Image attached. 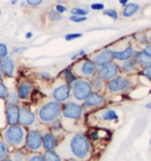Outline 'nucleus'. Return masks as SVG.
Masks as SVG:
<instances>
[{
  "mask_svg": "<svg viewBox=\"0 0 151 161\" xmlns=\"http://www.w3.org/2000/svg\"><path fill=\"white\" fill-rule=\"evenodd\" d=\"M132 39L136 43L138 46H145L146 44H149V38H148V35H146V31H142V32H137L132 36Z\"/></svg>",
  "mask_w": 151,
  "mask_h": 161,
  "instance_id": "bb28decb",
  "label": "nucleus"
},
{
  "mask_svg": "<svg viewBox=\"0 0 151 161\" xmlns=\"http://www.w3.org/2000/svg\"><path fill=\"white\" fill-rule=\"evenodd\" d=\"M59 77L65 82L66 84H69L70 86H72V83L78 78V77L75 75V72L72 71V68H71V66H67V68H65L64 70L61 71Z\"/></svg>",
  "mask_w": 151,
  "mask_h": 161,
  "instance_id": "393cba45",
  "label": "nucleus"
},
{
  "mask_svg": "<svg viewBox=\"0 0 151 161\" xmlns=\"http://www.w3.org/2000/svg\"><path fill=\"white\" fill-rule=\"evenodd\" d=\"M90 8L93 11H103L105 10V6H104V4H102V3H95V4H91Z\"/></svg>",
  "mask_w": 151,
  "mask_h": 161,
  "instance_id": "c03bdc74",
  "label": "nucleus"
},
{
  "mask_svg": "<svg viewBox=\"0 0 151 161\" xmlns=\"http://www.w3.org/2000/svg\"><path fill=\"white\" fill-rule=\"evenodd\" d=\"M61 107L63 104L57 102L53 98H44L37 107V119L38 123L43 126H49L52 121L59 119L61 115Z\"/></svg>",
  "mask_w": 151,
  "mask_h": 161,
  "instance_id": "7ed1b4c3",
  "label": "nucleus"
},
{
  "mask_svg": "<svg viewBox=\"0 0 151 161\" xmlns=\"http://www.w3.org/2000/svg\"><path fill=\"white\" fill-rule=\"evenodd\" d=\"M118 1H119V5H122L123 7H124V6H126L128 4H129L130 0H118Z\"/></svg>",
  "mask_w": 151,
  "mask_h": 161,
  "instance_id": "49530a36",
  "label": "nucleus"
},
{
  "mask_svg": "<svg viewBox=\"0 0 151 161\" xmlns=\"http://www.w3.org/2000/svg\"><path fill=\"white\" fill-rule=\"evenodd\" d=\"M71 15H81V17H87L89 10L86 7H73L70 11Z\"/></svg>",
  "mask_w": 151,
  "mask_h": 161,
  "instance_id": "473e14b6",
  "label": "nucleus"
},
{
  "mask_svg": "<svg viewBox=\"0 0 151 161\" xmlns=\"http://www.w3.org/2000/svg\"><path fill=\"white\" fill-rule=\"evenodd\" d=\"M89 80H90L93 92H103L104 94L106 91V82L102 80L97 74L95 76H92L91 78H89Z\"/></svg>",
  "mask_w": 151,
  "mask_h": 161,
  "instance_id": "4be33fe9",
  "label": "nucleus"
},
{
  "mask_svg": "<svg viewBox=\"0 0 151 161\" xmlns=\"http://www.w3.org/2000/svg\"><path fill=\"white\" fill-rule=\"evenodd\" d=\"M5 102L10 103V104H18V106L21 104V100L19 98V95L15 90V88L8 91V95H7V98L5 100Z\"/></svg>",
  "mask_w": 151,
  "mask_h": 161,
  "instance_id": "c85d7f7f",
  "label": "nucleus"
},
{
  "mask_svg": "<svg viewBox=\"0 0 151 161\" xmlns=\"http://www.w3.org/2000/svg\"><path fill=\"white\" fill-rule=\"evenodd\" d=\"M85 113V109L81 102L71 100L64 103L61 107L60 119L63 121L65 131H77V123H79L84 119Z\"/></svg>",
  "mask_w": 151,
  "mask_h": 161,
  "instance_id": "f03ea898",
  "label": "nucleus"
},
{
  "mask_svg": "<svg viewBox=\"0 0 151 161\" xmlns=\"http://www.w3.org/2000/svg\"><path fill=\"white\" fill-rule=\"evenodd\" d=\"M0 69L6 78H15L17 77V64L13 57L6 56L0 59Z\"/></svg>",
  "mask_w": 151,
  "mask_h": 161,
  "instance_id": "f3484780",
  "label": "nucleus"
},
{
  "mask_svg": "<svg viewBox=\"0 0 151 161\" xmlns=\"http://www.w3.org/2000/svg\"><path fill=\"white\" fill-rule=\"evenodd\" d=\"M50 130H52L53 133H55L57 135H59V134H66L65 129H64V125H63V121H61V119L59 117V119H55V121H52L49 126H46ZM60 137H64V136L59 135Z\"/></svg>",
  "mask_w": 151,
  "mask_h": 161,
  "instance_id": "a878e982",
  "label": "nucleus"
},
{
  "mask_svg": "<svg viewBox=\"0 0 151 161\" xmlns=\"http://www.w3.org/2000/svg\"><path fill=\"white\" fill-rule=\"evenodd\" d=\"M89 58L96 64L97 68H98V66L104 65V64H107V63H110V62H113L112 50H111L110 46L103 47V49H101V50L93 52Z\"/></svg>",
  "mask_w": 151,
  "mask_h": 161,
  "instance_id": "dca6fc26",
  "label": "nucleus"
},
{
  "mask_svg": "<svg viewBox=\"0 0 151 161\" xmlns=\"http://www.w3.org/2000/svg\"><path fill=\"white\" fill-rule=\"evenodd\" d=\"M10 152H11V148L7 146V143L0 136V161L7 159L10 156Z\"/></svg>",
  "mask_w": 151,
  "mask_h": 161,
  "instance_id": "c756f323",
  "label": "nucleus"
},
{
  "mask_svg": "<svg viewBox=\"0 0 151 161\" xmlns=\"http://www.w3.org/2000/svg\"><path fill=\"white\" fill-rule=\"evenodd\" d=\"M92 86L89 80L86 78H77L71 86V94H72V100L77 102H83L89 95H91Z\"/></svg>",
  "mask_w": 151,
  "mask_h": 161,
  "instance_id": "1a4fd4ad",
  "label": "nucleus"
},
{
  "mask_svg": "<svg viewBox=\"0 0 151 161\" xmlns=\"http://www.w3.org/2000/svg\"><path fill=\"white\" fill-rule=\"evenodd\" d=\"M38 123L37 114L29 104H20L19 107V123L20 126L25 127L26 129L35 128Z\"/></svg>",
  "mask_w": 151,
  "mask_h": 161,
  "instance_id": "9b49d317",
  "label": "nucleus"
},
{
  "mask_svg": "<svg viewBox=\"0 0 151 161\" xmlns=\"http://www.w3.org/2000/svg\"><path fill=\"white\" fill-rule=\"evenodd\" d=\"M70 21H72V23H84V21H86L87 20V17H81V15H71L70 17Z\"/></svg>",
  "mask_w": 151,
  "mask_h": 161,
  "instance_id": "79ce46f5",
  "label": "nucleus"
},
{
  "mask_svg": "<svg viewBox=\"0 0 151 161\" xmlns=\"http://www.w3.org/2000/svg\"><path fill=\"white\" fill-rule=\"evenodd\" d=\"M146 35H148V38H149V43L151 44V30L146 31Z\"/></svg>",
  "mask_w": 151,
  "mask_h": 161,
  "instance_id": "09e8293b",
  "label": "nucleus"
},
{
  "mask_svg": "<svg viewBox=\"0 0 151 161\" xmlns=\"http://www.w3.org/2000/svg\"><path fill=\"white\" fill-rule=\"evenodd\" d=\"M123 46H110L112 50V56H113V60L115 62H123L129 58L133 57V52L136 50L135 44H133V39H124L123 40Z\"/></svg>",
  "mask_w": 151,
  "mask_h": 161,
  "instance_id": "9d476101",
  "label": "nucleus"
},
{
  "mask_svg": "<svg viewBox=\"0 0 151 161\" xmlns=\"http://www.w3.org/2000/svg\"><path fill=\"white\" fill-rule=\"evenodd\" d=\"M103 14L111 18L112 20H118L119 19V14L115 8H107V10H103Z\"/></svg>",
  "mask_w": 151,
  "mask_h": 161,
  "instance_id": "c9c22d12",
  "label": "nucleus"
},
{
  "mask_svg": "<svg viewBox=\"0 0 151 161\" xmlns=\"http://www.w3.org/2000/svg\"><path fill=\"white\" fill-rule=\"evenodd\" d=\"M19 107L18 104H10L5 102V120L6 125H18L19 123Z\"/></svg>",
  "mask_w": 151,
  "mask_h": 161,
  "instance_id": "6ab92c4d",
  "label": "nucleus"
},
{
  "mask_svg": "<svg viewBox=\"0 0 151 161\" xmlns=\"http://www.w3.org/2000/svg\"><path fill=\"white\" fill-rule=\"evenodd\" d=\"M4 78H5V76H4L3 71H1V69H0V80H4Z\"/></svg>",
  "mask_w": 151,
  "mask_h": 161,
  "instance_id": "3c124183",
  "label": "nucleus"
},
{
  "mask_svg": "<svg viewBox=\"0 0 151 161\" xmlns=\"http://www.w3.org/2000/svg\"><path fill=\"white\" fill-rule=\"evenodd\" d=\"M0 15H1V10H0Z\"/></svg>",
  "mask_w": 151,
  "mask_h": 161,
  "instance_id": "bf43d9fd",
  "label": "nucleus"
},
{
  "mask_svg": "<svg viewBox=\"0 0 151 161\" xmlns=\"http://www.w3.org/2000/svg\"><path fill=\"white\" fill-rule=\"evenodd\" d=\"M10 50H8V46L6 45L5 43H1L0 42V59L1 58H5L6 56H8Z\"/></svg>",
  "mask_w": 151,
  "mask_h": 161,
  "instance_id": "ea45409f",
  "label": "nucleus"
},
{
  "mask_svg": "<svg viewBox=\"0 0 151 161\" xmlns=\"http://www.w3.org/2000/svg\"><path fill=\"white\" fill-rule=\"evenodd\" d=\"M34 83L32 80H27V78H20L18 80V83L15 84V90L18 92L21 102L30 101L33 92H34Z\"/></svg>",
  "mask_w": 151,
  "mask_h": 161,
  "instance_id": "4468645a",
  "label": "nucleus"
},
{
  "mask_svg": "<svg viewBox=\"0 0 151 161\" xmlns=\"http://www.w3.org/2000/svg\"><path fill=\"white\" fill-rule=\"evenodd\" d=\"M64 1H65V0H55V3H57V4H63Z\"/></svg>",
  "mask_w": 151,
  "mask_h": 161,
  "instance_id": "5fc2aeb1",
  "label": "nucleus"
},
{
  "mask_svg": "<svg viewBox=\"0 0 151 161\" xmlns=\"http://www.w3.org/2000/svg\"><path fill=\"white\" fill-rule=\"evenodd\" d=\"M26 161H45L43 153H30Z\"/></svg>",
  "mask_w": 151,
  "mask_h": 161,
  "instance_id": "58836bf2",
  "label": "nucleus"
},
{
  "mask_svg": "<svg viewBox=\"0 0 151 161\" xmlns=\"http://www.w3.org/2000/svg\"><path fill=\"white\" fill-rule=\"evenodd\" d=\"M43 131V148L44 151H57L63 137L57 135L46 127Z\"/></svg>",
  "mask_w": 151,
  "mask_h": 161,
  "instance_id": "2eb2a0df",
  "label": "nucleus"
},
{
  "mask_svg": "<svg viewBox=\"0 0 151 161\" xmlns=\"http://www.w3.org/2000/svg\"><path fill=\"white\" fill-rule=\"evenodd\" d=\"M29 151L25 147L23 148H15V149H11L10 152V158L11 161H26L27 156H29Z\"/></svg>",
  "mask_w": 151,
  "mask_h": 161,
  "instance_id": "5701e85b",
  "label": "nucleus"
},
{
  "mask_svg": "<svg viewBox=\"0 0 151 161\" xmlns=\"http://www.w3.org/2000/svg\"><path fill=\"white\" fill-rule=\"evenodd\" d=\"M8 86L5 84L4 80H0V100L5 101L7 98V95H8Z\"/></svg>",
  "mask_w": 151,
  "mask_h": 161,
  "instance_id": "72a5a7b5",
  "label": "nucleus"
},
{
  "mask_svg": "<svg viewBox=\"0 0 151 161\" xmlns=\"http://www.w3.org/2000/svg\"><path fill=\"white\" fill-rule=\"evenodd\" d=\"M26 1V6H29L31 8H38L40 7L45 0H25Z\"/></svg>",
  "mask_w": 151,
  "mask_h": 161,
  "instance_id": "4c0bfd02",
  "label": "nucleus"
},
{
  "mask_svg": "<svg viewBox=\"0 0 151 161\" xmlns=\"http://www.w3.org/2000/svg\"><path fill=\"white\" fill-rule=\"evenodd\" d=\"M51 98L55 100L61 104L72 100V94H71V86L66 84L60 77H57V80H52L50 90Z\"/></svg>",
  "mask_w": 151,
  "mask_h": 161,
  "instance_id": "423d86ee",
  "label": "nucleus"
},
{
  "mask_svg": "<svg viewBox=\"0 0 151 161\" xmlns=\"http://www.w3.org/2000/svg\"><path fill=\"white\" fill-rule=\"evenodd\" d=\"M97 75L101 77L103 80L109 82V80L116 78L118 75H121V69L117 62H110L107 64H104L97 68Z\"/></svg>",
  "mask_w": 151,
  "mask_h": 161,
  "instance_id": "ddd939ff",
  "label": "nucleus"
},
{
  "mask_svg": "<svg viewBox=\"0 0 151 161\" xmlns=\"http://www.w3.org/2000/svg\"><path fill=\"white\" fill-rule=\"evenodd\" d=\"M25 148L29 151V153H43V131L39 128L27 129Z\"/></svg>",
  "mask_w": 151,
  "mask_h": 161,
  "instance_id": "6e6552de",
  "label": "nucleus"
},
{
  "mask_svg": "<svg viewBox=\"0 0 151 161\" xmlns=\"http://www.w3.org/2000/svg\"><path fill=\"white\" fill-rule=\"evenodd\" d=\"M26 134L27 129L20 125H12V126L6 125L5 128L0 131V136L11 149L25 147Z\"/></svg>",
  "mask_w": 151,
  "mask_h": 161,
  "instance_id": "20e7f679",
  "label": "nucleus"
},
{
  "mask_svg": "<svg viewBox=\"0 0 151 161\" xmlns=\"http://www.w3.org/2000/svg\"><path fill=\"white\" fill-rule=\"evenodd\" d=\"M106 103H107V98L105 94L103 92H92L81 102L85 111H96L98 109L104 108Z\"/></svg>",
  "mask_w": 151,
  "mask_h": 161,
  "instance_id": "f8f14e48",
  "label": "nucleus"
},
{
  "mask_svg": "<svg viewBox=\"0 0 151 161\" xmlns=\"http://www.w3.org/2000/svg\"><path fill=\"white\" fill-rule=\"evenodd\" d=\"M150 147H151V139H150Z\"/></svg>",
  "mask_w": 151,
  "mask_h": 161,
  "instance_id": "13d9d810",
  "label": "nucleus"
},
{
  "mask_svg": "<svg viewBox=\"0 0 151 161\" xmlns=\"http://www.w3.org/2000/svg\"><path fill=\"white\" fill-rule=\"evenodd\" d=\"M27 49H29V47H26V46H17V47H13V49L11 50L10 53H8V56H11V57L19 56V55H21V53H24Z\"/></svg>",
  "mask_w": 151,
  "mask_h": 161,
  "instance_id": "e433bc0d",
  "label": "nucleus"
},
{
  "mask_svg": "<svg viewBox=\"0 0 151 161\" xmlns=\"http://www.w3.org/2000/svg\"><path fill=\"white\" fill-rule=\"evenodd\" d=\"M65 161H78V160H76V159H72V158H70V159H66Z\"/></svg>",
  "mask_w": 151,
  "mask_h": 161,
  "instance_id": "6e6d98bb",
  "label": "nucleus"
},
{
  "mask_svg": "<svg viewBox=\"0 0 151 161\" xmlns=\"http://www.w3.org/2000/svg\"><path fill=\"white\" fill-rule=\"evenodd\" d=\"M83 37V33H67V35H65V37H64V39L66 40V42H71V40H75V39H78V38H81Z\"/></svg>",
  "mask_w": 151,
  "mask_h": 161,
  "instance_id": "a19ab883",
  "label": "nucleus"
},
{
  "mask_svg": "<svg viewBox=\"0 0 151 161\" xmlns=\"http://www.w3.org/2000/svg\"><path fill=\"white\" fill-rule=\"evenodd\" d=\"M138 76H142V77H144L146 80H149L151 83V65H148L145 68H142L139 72H138Z\"/></svg>",
  "mask_w": 151,
  "mask_h": 161,
  "instance_id": "f704fd0d",
  "label": "nucleus"
},
{
  "mask_svg": "<svg viewBox=\"0 0 151 161\" xmlns=\"http://www.w3.org/2000/svg\"><path fill=\"white\" fill-rule=\"evenodd\" d=\"M146 108V109H149V110H151V102H149V103H146L145 106H144Z\"/></svg>",
  "mask_w": 151,
  "mask_h": 161,
  "instance_id": "603ef678",
  "label": "nucleus"
},
{
  "mask_svg": "<svg viewBox=\"0 0 151 161\" xmlns=\"http://www.w3.org/2000/svg\"><path fill=\"white\" fill-rule=\"evenodd\" d=\"M57 152L64 160L72 158L78 161H87L92 156V142L85 133L72 131L64 135Z\"/></svg>",
  "mask_w": 151,
  "mask_h": 161,
  "instance_id": "f257e3e1",
  "label": "nucleus"
},
{
  "mask_svg": "<svg viewBox=\"0 0 151 161\" xmlns=\"http://www.w3.org/2000/svg\"><path fill=\"white\" fill-rule=\"evenodd\" d=\"M141 50L143 51V52H145V53H148L149 56H151V44L149 43V44H146L145 46H143V47H141Z\"/></svg>",
  "mask_w": 151,
  "mask_h": 161,
  "instance_id": "a18cd8bd",
  "label": "nucleus"
},
{
  "mask_svg": "<svg viewBox=\"0 0 151 161\" xmlns=\"http://www.w3.org/2000/svg\"><path fill=\"white\" fill-rule=\"evenodd\" d=\"M18 1H19V0H11V5L12 6L17 5V4H18Z\"/></svg>",
  "mask_w": 151,
  "mask_h": 161,
  "instance_id": "8fccbe9b",
  "label": "nucleus"
},
{
  "mask_svg": "<svg viewBox=\"0 0 151 161\" xmlns=\"http://www.w3.org/2000/svg\"><path fill=\"white\" fill-rule=\"evenodd\" d=\"M139 8H141L139 5L136 4V3H129L128 5L123 7L121 14L123 18H131V17H133L139 11Z\"/></svg>",
  "mask_w": 151,
  "mask_h": 161,
  "instance_id": "b1692460",
  "label": "nucleus"
},
{
  "mask_svg": "<svg viewBox=\"0 0 151 161\" xmlns=\"http://www.w3.org/2000/svg\"><path fill=\"white\" fill-rule=\"evenodd\" d=\"M93 115L98 117L99 121L102 122H118L119 121V115L115 109H111V108H102L96 110V113Z\"/></svg>",
  "mask_w": 151,
  "mask_h": 161,
  "instance_id": "aec40b11",
  "label": "nucleus"
},
{
  "mask_svg": "<svg viewBox=\"0 0 151 161\" xmlns=\"http://www.w3.org/2000/svg\"><path fill=\"white\" fill-rule=\"evenodd\" d=\"M3 161H11L10 158H7V159H5V160H3Z\"/></svg>",
  "mask_w": 151,
  "mask_h": 161,
  "instance_id": "4d7b16f0",
  "label": "nucleus"
},
{
  "mask_svg": "<svg viewBox=\"0 0 151 161\" xmlns=\"http://www.w3.org/2000/svg\"><path fill=\"white\" fill-rule=\"evenodd\" d=\"M43 156L45 161H65L57 151H43Z\"/></svg>",
  "mask_w": 151,
  "mask_h": 161,
  "instance_id": "cd10ccee",
  "label": "nucleus"
},
{
  "mask_svg": "<svg viewBox=\"0 0 151 161\" xmlns=\"http://www.w3.org/2000/svg\"><path fill=\"white\" fill-rule=\"evenodd\" d=\"M35 76H37V78L39 80L45 82V83H51L52 80H55L53 76L51 75L49 71H38V72L35 74Z\"/></svg>",
  "mask_w": 151,
  "mask_h": 161,
  "instance_id": "2f4dec72",
  "label": "nucleus"
},
{
  "mask_svg": "<svg viewBox=\"0 0 151 161\" xmlns=\"http://www.w3.org/2000/svg\"><path fill=\"white\" fill-rule=\"evenodd\" d=\"M135 76L121 74L116 78L106 82V92H109L111 95H128L132 92L136 88V82L133 78Z\"/></svg>",
  "mask_w": 151,
  "mask_h": 161,
  "instance_id": "39448f33",
  "label": "nucleus"
},
{
  "mask_svg": "<svg viewBox=\"0 0 151 161\" xmlns=\"http://www.w3.org/2000/svg\"><path fill=\"white\" fill-rule=\"evenodd\" d=\"M46 17H47L49 21H51V23H58V21H61V20L64 19L63 14L58 13L55 8H52V10L49 11V12H47V14H46Z\"/></svg>",
  "mask_w": 151,
  "mask_h": 161,
  "instance_id": "7c9ffc66",
  "label": "nucleus"
},
{
  "mask_svg": "<svg viewBox=\"0 0 151 161\" xmlns=\"http://www.w3.org/2000/svg\"><path fill=\"white\" fill-rule=\"evenodd\" d=\"M58 13L60 14H64L66 11H67V6L64 5V4H55V7H53Z\"/></svg>",
  "mask_w": 151,
  "mask_h": 161,
  "instance_id": "37998d69",
  "label": "nucleus"
},
{
  "mask_svg": "<svg viewBox=\"0 0 151 161\" xmlns=\"http://www.w3.org/2000/svg\"><path fill=\"white\" fill-rule=\"evenodd\" d=\"M133 59L137 62L139 68H145L148 65H151V56L143 52L141 49H136L133 52Z\"/></svg>",
  "mask_w": 151,
  "mask_h": 161,
  "instance_id": "412c9836",
  "label": "nucleus"
},
{
  "mask_svg": "<svg viewBox=\"0 0 151 161\" xmlns=\"http://www.w3.org/2000/svg\"><path fill=\"white\" fill-rule=\"evenodd\" d=\"M25 6H26V1L25 0H23V1L20 3V7H25Z\"/></svg>",
  "mask_w": 151,
  "mask_h": 161,
  "instance_id": "864d4df0",
  "label": "nucleus"
},
{
  "mask_svg": "<svg viewBox=\"0 0 151 161\" xmlns=\"http://www.w3.org/2000/svg\"><path fill=\"white\" fill-rule=\"evenodd\" d=\"M117 63H118L119 69H121V74H124V75H128V76L138 75V72L141 70V68L138 66L136 60L133 59V57L126 60H123V62H117Z\"/></svg>",
  "mask_w": 151,
  "mask_h": 161,
  "instance_id": "a211bd4d",
  "label": "nucleus"
},
{
  "mask_svg": "<svg viewBox=\"0 0 151 161\" xmlns=\"http://www.w3.org/2000/svg\"><path fill=\"white\" fill-rule=\"evenodd\" d=\"M32 37H33V33H32V32H26V35H25L26 39H31Z\"/></svg>",
  "mask_w": 151,
  "mask_h": 161,
  "instance_id": "de8ad7c7",
  "label": "nucleus"
},
{
  "mask_svg": "<svg viewBox=\"0 0 151 161\" xmlns=\"http://www.w3.org/2000/svg\"><path fill=\"white\" fill-rule=\"evenodd\" d=\"M72 71L75 72V75L78 78H86L89 80L92 76L97 74V66L92 60L86 56L81 59L73 62V64L71 65Z\"/></svg>",
  "mask_w": 151,
  "mask_h": 161,
  "instance_id": "0eeeda50",
  "label": "nucleus"
}]
</instances>
